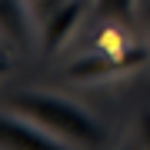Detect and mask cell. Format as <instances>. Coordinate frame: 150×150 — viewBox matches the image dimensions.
I'll use <instances>...</instances> for the list:
<instances>
[{"label":"cell","instance_id":"cell-6","mask_svg":"<svg viewBox=\"0 0 150 150\" xmlns=\"http://www.w3.org/2000/svg\"><path fill=\"white\" fill-rule=\"evenodd\" d=\"M137 0H97V17L107 20L110 27H127L134 23Z\"/></svg>","mask_w":150,"mask_h":150},{"label":"cell","instance_id":"cell-1","mask_svg":"<svg viewBox=\"0 0 150 150\" xmlns=\"http://www.w3.org/2000/svg\"><path fill=\"white\" fill-rule=\"evenodd\" d=\"M7 107L30 117L33 123H40L47 134H54L57 140H64L70 147H83L93 150L103 144V123L87 113L80 103L67 100L60 93L50 90H17L7 97Z\"/></svg>","mask_w":150,"mask_h":150},{"label":"cell","instance_id":"cell-8","mask_svg":"<svg viewBox=\"0 0 150 150\" xmlns=\"http://www.w3.org/2000/svg\"><path fill=\"white\" fill-rule=\"evenodd\" d=\"M137 130H140V144H144V150H150V107H144V110H140Z\"/></svg>","mask_w":150,"mask_h":150},{"label":"cell","instance_id":"cell-7","mask_svg":"<svg viewBox=\"0 0 150 150\" xmlns=\"http://www.w3.org/2000/svg\"><path fill=\"white\" fill-rule=\"evenodd\" d=\"M60 4H67V0H27V7H30V13H33V23H37V27H40V23L47 20V17L54 13V10H57Z\"/></svg>","mask_w":150,"mask_h":150},{"label":"cell","instance_id":"cell-4","mask_svg":"<svg viewBox=\"0 0 150 150\" xmlns=\"http://www.w3.org/2000/svg\"><path fill=\"white\" fill-rule=\"evenodd\" d=\"M83 10H87V0H67V4H60L57 10L40 23V43H43L47 54H57V50L74 37Z\"/></svg>","mask_w":150,"mask_h":150},{"label":"cell","instance_id":"cell-9","mask_svg":"<svg viewBox=\"0 0 150 150\" xmlns=\"http://www.w3.org/2000/svg\"><path fill=\"white\" fill-rule=\"evenodd\" d=\"M7 74H10V57L0 50V77H7Z\"/></svg>","mask_w":150,"mask_h":150},{"label":"cell","instance_id":"cell-5","mask_svg":"<svg viewBox=\"0 0 150 150\" xmlns=\"http://www.w3.org/2000/svg\"><path fill=\"white\" fill-rule=\"evenodd\" d=\"M30 27H37V23H33L27 0H0V37L23 47L30 40Z\"/></svg>","mask_w":150,"mask_h":150},{"label":"cell","instance_id":"cell-2","mask_svg":"<svg viewBox=\"0 0 150 150\" xmlns=\"http://www.w3.org/2000/svg\"><path fill=\"white\" fill-rule=\"evenodd\" d=\"M150 57L147 47L140 43H127L120 50H107V47H97L90 54L77 57L74 64L67 67V74L74 80H107V77H117V74H130V70L144 67Z\"/></svg>","mask_w":150,"mask_h":150},{"label":"cell","instance_id":"cell-3","mask_svg":"<svg viewBox=\"0 0 150 150\" xmlns=\"http://www.w3.org/2000/svg\"><path fill=\"white\" fill-rule=\"evenodd\" d=\"M0 150H74L10 107H0Z\"/></svg>","mask_w":150,"mask_h":150}]
</instances>
